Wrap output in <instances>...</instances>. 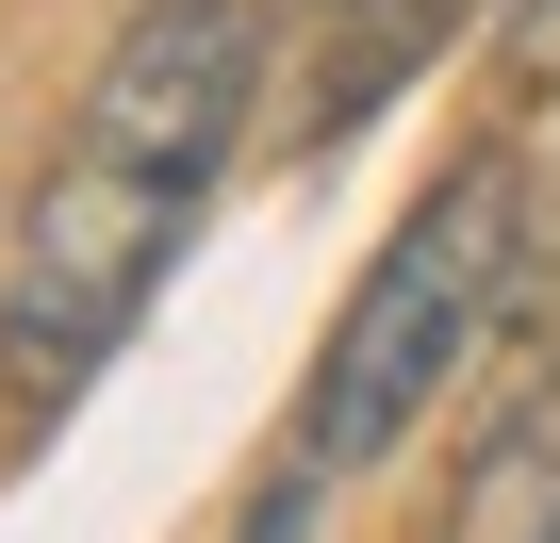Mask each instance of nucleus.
Masks as SVG:
<instances>
[{
	"instance_id": "f257e3e1",
	"label": "nucleus",
	"mask_w": 560,
	"mask_h": 543,
	"mask_svg": "<svg viewBox=\"0 0 560 543\" xmlns=\"http://www.w3.org/2000/svg\"><path fill=\"white\" fill-rule=\"evenodd\" d=\"M280 99V0H132L100 34L67 132L0 214V396L34 428L100 396V363L149 330L165 263L198 247L214 181L247 165Z\"/></svg>"
},
{
	"instance_id": "f03ea898",
	"label": "nucleus",
	"mask_w": 560,
	"mask_h": 543,
	"mask_svg": "<svg viewBox=\"0 0 560 543\" xmlns=\"http://www.w3.org/2000/svg\"><path fill=\"white\" fill-rule=\"evenodd\" d=\"M511 281H527V149L478 132V149H445V165L412 181V214L363 247V281H347V314H330V346H314V379H298V461L264 477L247 543H298V510H330L347 477H380V461L445 412V379L494 346Z\"/></svg>"
},
{
	"instance_id": "7ed1b4c3",
	"label": "nucleus",
	"mask_w": 560,
	"mask_h": 543,
	"mask_svg": "<svg viewBox=\"0 0 560 543\" xmlns=\"http://www.w3.org/2000/svg\"><path fill=\"white\" fill-rule=\"evenodd\" d=\"M429 543H560V379L544 396H511L478 445H462V477H445V527Z\"/></svg>"
},
{
	"instance_id": "20e7f679",
	"label": "nucleus",
	"mask_w": 560,
	"mask_h": 543,
	"mask_svg": "<svg viewBox=\"0 0 560 543\" xmlns=\"http://www.w3.org/2000/svg\"><path fill=\"white\" fill-rule=\"evenodd\" d=\"M298 17H330V34H363V67H412L462 0H298Z\"/></svg>"
},
{
	"instance_id": "39448f33",
	"label": "nucleus",
	"mask_w": 560,
	"mask_h": 543,
	"mask_svg": "<svg viewBox=\"0 0 560 543\" xmlns=\"http://www.w3.org/2000/svg\"><path fill=\"white\" fill-rule=\"evenodd\" d=\"M494 50H511L527 99H560V0H494Z\"/></svg>"
}]
</instances>
